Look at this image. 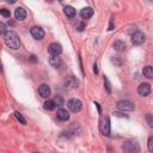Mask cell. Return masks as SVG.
Returning a JSON list of instances; mask_svg holds the SVG:
<instances>
[{"instance_id": "obj_26", "label": "cell", "mask_w": 153, "mask_h": 153, "mask_svg": "<svg viewBox=\"0 0 153 153\" xmlns=\"http://www.w3.org/2000/svg\"><path fill=\"white\" fill-rule=\"evenodd\" d=\"M114 115H115V116H118V117H124V116H126L123 112H118V111H115Z\"/></svg>"}, {"instance_id": "obj_7", "label": "cell", "mask_w": 153, "mask_h": 153, "mask_svg": "<svg viewBox=\"0 0 153 153\" xmlns=\"http://www.w3.org/2000/svg\"><path fill=\"white\" fill-rule=\"evenodd\" d=\"M30 33L32 35L35 39H42L44 37V30L39 26H32L30 29Z\"/></svg>"}, {"instance_id": "obj_13", "label": "cell", "mask_w": 153, "mask_h": 153, "mask_svg": "<svg viewBox=\"0 0 153 153\" xmlns=\"http://www.w3.org/2000/svg\"><path fill=\"white\" fill-rule=\"evenodd\" d=\"M56 116L60 121H68L69 120V112L66 109H59Z\"/></svg>"}, {"instance_id": "obj_24", "label": "cell", "mask_w": 153, "mask_h": 153, "mask_svg": "<svg viewBox=\"0 0 153 153\" xmlns=\"http://www.w3.org/2000/svg\"><path fill=\"white\" fill-rule=\"evenodd\" d=\"M104 85H105V88H106L108 93H111V87H110V82H109L108 78H104Z\"/></svg>"}, {"instance_id": "obj_19", "label": "cell", "mask_w": 153, "mask_h": 153, "mask_svg": "<svg viewBox=\"0 0 153 153\" xmlns=\"http://www.w3.org/2000/svg\"><path fill=\"white\" fill-rule=\"evenodd\" d=\"M14 115H16V118L22 123V124H26V120L23 117V115L20 114V112H18V111H16L14 112Z\"/></svg>"}, {"instance_id": "obj_21", "label": "cell", "mask_w": 153, "mask_h": 153, "mask_svg": "<svg viewBox=\"0 0 153 153\" xmlns=\"http://www.w3.org/2000/svg\"><path fill=\"white\" fill-rule=\"evenodd\" d=\"M146 121H147L148 126H149L151 128H153V115L147 114V115H146Z\"/></svg>"}, {"instance_id": "obj_17", "label": "cell", "mask_w": 153, "mask_h": 153, "mask_svg": "<svg viewBox=\"0 0 153 153\" xmlns=\"http://www.w3.org/2000/svg\"><path fill=\"white\" fill-rule=\"evenodd\" d=\"M112 47H114V49L117 50V51H122V50L126 49V44H124V42H122V41H115L114 44H112Z\"/></svg>"}, {"instance_id": "obj_8", "label": "cell", "mask_w": 153, "mask_h": 153, "mask_svg": "<svg viewBox=\"0 0 153 153\" xmlns=\"http://www.w3.org/2000/svg\"><path fill=\"white\" fill-rule=\"evenodd\" d=\"M137 93H139L140 96H142V97L148 96V94L151 93V85H149V84H146V82L140 84L139 87H137Z\"/></svg>"}, {"instance_id": "obj_6", "label": "cell", "mask_w": 153, "mask_h": 153, "mask_svg": "<svg viewBox=\"0 0 153 153\" xmlns=\"http://www.w3.org/2000/svg\"><path fill=\"white\" fill-rule=\"evenodd\" d=\"M131 42L135 45H141L145 42V35L141 31H136L131 35Z\"/></svg>"}, {"instance_id": "obj_10", "label": "cell", "mask_w": 153, "mask_h": 153, "mask_svg": "<svg viewBox=\"0 0 153 153\" xmlns=\"http://www.w3.org/2000/svg\"><path fill=\"white\" fill-rule=\"evenodd\" d=\"M50 87L47 85V84H42V85H39V87H38V94L42 97V98H48L49 96H50Z\"/></svg>"}, {"instance_id": "obj_23", "label": "cell", "mask_w": 153, "mask_h": 153, "mask_svg": "<svg viewBox=\"0 0 153 153\" xmlns=\"http://www.w3.org/2000/svg\"><path fill=\"white\" fill-rule=\"evenodd\" d=\"M147 147H148L149 152H153V136H149L148 142H147Z\"/></svg>"}, {"instance_id": "obj_9", "label": "cell", "mask_w": 153, "mask_h": 153, "mask_svg": "<svg viewBox=\"0 0 153 153\" xmlns=\"http://www.w3.org/2000/svg\"><path fill=\"white\" fill-rule=\"evenodd\" d=\"M48 51L50 55H60L62 53V47L59 43H51L48 47Z\"/></svg>"}, {"instance_id": "obj_22", "label": "cell", "mask_w": 153, "mask_h": 153, "mask_svg": "<svg viewBox=\"0 0 153 153\" xmlns=\"http://www.w3.org/2000/svg\"><path fill=\"white\" fill-rule=\"evenodd\" d=\"M54 100H55V103H56L57 106H62L63 105V100H62V97L61 96H56Z\"/></svg>"}, {"instance_id": "obj_14", "label": "cell", "mask_w": 153, "mask_h": 153, "mask_svg": "<svg viewBox=\"0 0 153 153\" xmlns=\"http://www.w3.org/2000/svg\"><path fill=\"white\" fill-rule=\"evenodd\" d=\"M80 16L84 18V19H88L93 16V10L91 7H84L81 11H80Z\"/></svg>"}, {"instance_id": "obj_28", "label": "cell", "mask_w": 153, "mask_h": 153, "mask_svg": "<svg viewBox=\"0 0 153 153\" xmlns=\"http://www.w3.org/2000/svg\"><path fill=\"white\" fill-rule=\"evenodd\" d=\"M94 68H93V72L96 73V74H98V68H97V63H94V66H93Z\"/></svg>"}, {"instance_id": "obj_25", "label": "cell", "mask_w": 153, "mask_h": 153, "mask_svg": "<svg viewBox=\"0 0 153 153\" xmlns=\"http://www.w3.org/2000/svg\"><path fill=\"white\" fill-rule=\"evenodd\" d=\"M0 31H1L2 35L6 33V27H5V24L4 23H0Z\"/></svg>"}, {"instance_id": "obj_2", "label": "cell", "mask_w": 153, "mask_h": 153, "mask_svg": "<svg viewBox=\"0 0 153 153\" xmlns=\"http://www.w3.org/2000/svg\"><path fill=\"white\" fill-rule=\"evenodd\" d=\"M117 108L121 111H133L134 110V103H131L128 99H122L117 102Z\"/></svg>"}, {"instance_id": "obj_1", "label": "cell", "mask_w": 153, "mask_h": 153, "mask_svg": "<svg viewBox=\"0 0 153 153\" xmlns=\"http://www.w3.org/2000/svg\"><path fill=\"white\" fill-rule=\"evenodd\" d=\"M4 41L6 43V45L11 49H19L20 48V39L17 36L16 32L13 31H6V33L4 35Z\"/></svg>"}, {"instance_id": "obj_4", "label": "cell", "mask_w": 153, "mask_h": 153, "mask_svg": "<svg viewBox=\"0 0 153 153\" xmlns=\"http://www.w3.org/2000/svg\"><path fill=\"white\" fill-rule=\"evenodd\" d=\"M67 106L72 112H79L82 108V103L79 99H71V100H68Z\"/></svg>"}, {"instance_id": "obj_16", "label": "cell", "mask_w": 153, "mask_h": 153, "mask_svg": "<svg viewBox=\"0 0 153 153\" xmlns=\"http://www.w3.org/2000/svg\"><path fill=\"white\" fill-rule=\"evenodd\" d=\"M142 74H143L146 78H148V79H153V67H152V66H146V67H143Z\"/></svg>"}, {"instance_id": "obj_18", "label": "cell", "mask_w": 153, "mask_h": 153, "mask_svg": "<svg viewBox=\"0 0 153 153\" xmlns=\"http://www.w3.org/2000/svg\"><path fill=\"white\" fill-rule=\"evenodd\" d=\"M56 106H57V105H56L55 100H51V99H48V100L44 103V109H45V110H49V111L54 110Z\"/></svg>"}, {"instance_id": "obj_29", "label": "cell", "mask_w": 153, "mask_h": 153, "mask_svg": "<svg viewBox=\"0 0 153 153\" xmlns=\"http://www.w3.org/2000/svg\"><path fill=\"white\" fill-rule=\"evenodd\" d=\"M30 60H31L32 62H36V56H35V55H31V56H30Z\"/></svg>"}, {"instance_id": "obj_15", "label": "cell", "mask_w": 153, "mask_h": 153, "mask_svg": "<svg viewBox=\"0 0 153 153\" xmlns=\"http://www.w3.org/2000/svg\"><path fill=\"white\" fill-rule=\"evenodd\" d=\"M63 12H65V14H66L68 18H73V17L75 16V13H76V11H75V8H74L73 6H66V7L63 8Z\"/></svg>"}, {"instance_id": "obj_3", "label": "cell", "mask_w": 153, "mask_h": 153, "mask_svg": "<svg viewBox=\"0 0 153 153\" xmlns=\"http://www.w3.org/2000/svg\"><path fill=\"white\" fill-rule=\"evenodd\" d=\"M122 149L124 152H129V153H134V152H139L140 147L135 141H126L122 145Z\"/></svg>"}, {"instance_id": "obj_12", "label": "cell", "mask_w": 153, "mask_h": 153, "mask_svg": "<svg viewBox=\"0 0 153 153\" xmlns=\"http://www.w3.org/2000/svg\"><path fill=\"white\" fill-rule=\"evenodd\" d=\"M14 17L18 20H24L26 18V11L23 7H17L14 11Z\"/></svg>"}, {"instance_id": "obj_11", "label": "cell", "mask_w": 153, "mask_h": 153, "mask_svg": "<svg viewBox=\"0 0 153 153\" xmlns=\"http://www.w3.org/2000/svg\"><path fill=\"white\" fill-rule=\"evenodd\" d=\"M49 63L54 68H60L62 66V60H61V57H59V55H51L49 57Z\"/></svg>"}, {"instance_id": "obj_5", "label": "cell", "mask_w": 153, "mask_h": 153, "mask_svg": "<svg viewBox=\"0 0 153 153\" xmlns=\"http://www.w3.org/2000/svg\"><path fill=\"white\" fill-rule=\"evenodd\" d=\"M99 128H100V131L104 135H106V136L110 135V120H109V117H103L102 118Z\"/></svg>"}, {"instance_id": "obj_30", "label": "cell", "mask_w": 153, "mask_h": 153, "mask_svg": "<svg viewBox=\"0 0 153 153\" xmlns=\"http://www.w3.org/2000/svg\"><path fill=\"white\" fill-rule=\"evenodd\" d=\"M6 1H7L8 4H14V2L17 1V0H6Z\"/></svg>"}, {"instance_id": "obj_20", "label": "cell", "mask_w": 153, "mask_h": 153, "mask_svg": "<svg viewBox=\"0 0 153 153\" xmlns=\"http://www.w3.org/2000/svg\"><path fill=\"white\" fill-rule=\"evenodd\" d=\"M0 13H1V16L5 17V18H10V17H11V12H10V10H7V8H1V10H0Z\"/></svg>"}, {"instance_id": "obj_27", "label": "cell", "mask_w": 153, "mask_h": 153, "mask_svg": "<svg viewBox=\"0 0 153 153\" xmlns=\"http://www.w3.org/2000/svg\"><path fill=\"white\" fill-rule=\"evenodd\" d=\"M112 29H114V18L111 19V22H110V25H109V29H108V30H109V31H111Z\"/></svg>"}]
</instances>
